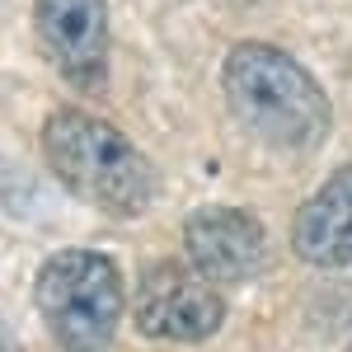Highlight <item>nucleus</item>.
Here are the masks:
<instances>
[{"label":"nucleus","instance_id":"nucleus-7","mask_svg":"<svg viewBox=\"0 0 352 352\" xmlns=\"http://www.w3.org/2000/svg\"><path fill=\"white\" fill-rule=\"evenodd\" d=\"M292 249L315 268H343L352 263V164L329 174L292 221Z\"/></svg>","mask_w":352,"mask_h":352},{"label":"nucleus","instance_id":"nucleus-6","mask_svg":"<svg viewBox=\"0 0 352 352\" xmlns=\"http://www.w3.org/2000/svg\"><path fill=\"white\" fill-rule=\"evenodd\" d=\"M184 244H188L192 268L207 282H221V287L249 282L268 258L263 226L240 207H202V212H192L188 226H184Z\"/></svg>","mask_w":352,"mask_h":352},{"label":"nucleus","instance_id":"nucleus-3","mask_svg":"<svg viewBox=\"0 0 352 352\" xmlns=\"http://www.w3.org/2000/svg\"><path fill=\"white\" fill-rule=\"evenodd\" d=\"M33 300L61 352H104L122 320V277L94 249H61L38 268Z\"/></svg>","mask_w":352,"mask_h":352},{"label":"nucleus","instance_id":"nucleus-9","mask_svg":"<svg viewBox=\"0 0 352 352\" xmlns=\"http://www.w3.org/2000/svg\"><path fill=\"white\" fill-rule=\"evenodd\" d=\"M348 352H352V348H348Z\"/></svg>","mask_w":352,"mask_h":352},{"label":"nucleus","instance_id":"nucleus-8","mask_svg":"<svg viewBox=\"0 0 352 352\" xmlns=\"http://www.w3.org/2000/svg\"><path fill=\"white\" fill-rule=\"evenodd\" d=\"M0 352H14V338H10V329L0 324Z\"/></svg>","mask_w":352,"mask_h":352},{"label":"nucleus","instance_id":"nucleus-1","mask_svg":"<svg viewBox=\"0 0 352 352\" xmlns=\"http://www.w3.org/2000/svg\"><path fill=\"white\" fill-rule=\"evenodd\" d=\"M221 89L230 113L263 146L310 155L329 136V99L320 80L292 52L272 43H240L221 66Z\"/></svg>","mask_w":352,"mask_h":352},{"label":"nucleus","instance_id":"nucleus-5","mask_svg":"<svg viewBox=\"0 0 352 352\" xmlns=\"http://www.w3.org/2000/svg\"><path fill=\"white\" fill-rule=\"evenodd\" d=\"M38 43L52 66L80 89H94L109 71V0H33Z\"/></svg>","mask_w":352,"mask_h":352},{"label":"nucleus","instance_id":"nucleus-2","mask_svg":"<svg viewBox=\"0 0 352 352\" xmlns=\"http://www.w3.org/2000/svg\"><path fill=\"white\" fill-rule=\"evenodd\" d=\"M43 160L66 188L109 217H141L155 197V169L113 122L56 109L43 127Z\"/></svg>","mask_w":352,"mask_h":352},{"label":"nucleus","instance_id":"nucleus-4","mask_svg":"<svg viewBox=\"0 0 352 352\" xmlns=\"http://www.w3.org/2000/svg\"><path fill=\"white\" fill-rule=\"evenodd\" d=\"M136 324L151 338L169 343H202L226 320V300L217 282H207L188 263H151L136 282Z\"/></svg>","mask_w":352,"mask_h":352}]
</instances>
